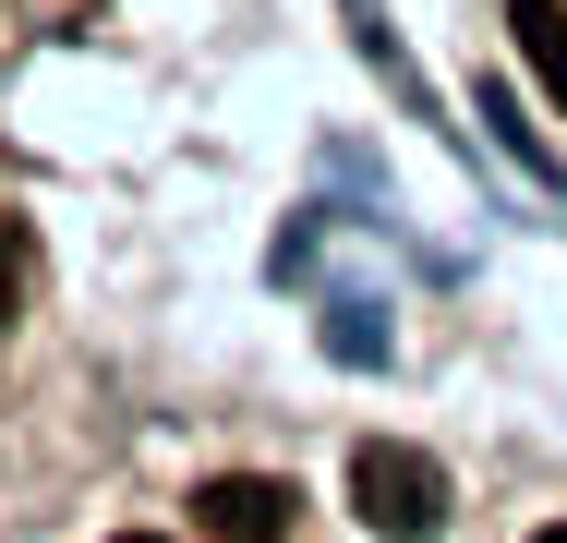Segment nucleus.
Segmentation results:
<instances>
[{
    "label": "nucleus",
    "mask_w": 567,
    "mask_h": 543,
    "mask_svg": "<svg viewBox=\"0 0 567 543\" xmlns=\"http://www.w3.org/2000/svg\"><path fill=\"white\" fill-rule=\"evenodd\" d=\"M350 508H362L374 543H435V532H447V471H435L423 447L374 434V447L350 459Z\"/></svg>",
    "instance_id": "obj_1"
},
{
    "label": "nucleus",
    "mask_w": 567,
    "mask_h": 543,
    "mask_svg": "<svg viewBox=\"0 0 567 543\" xmlns=\"http://www.w3.org/2000/svg\"><path fill=\"white\" fill-rule=\"evenodd\" d=\"M532 543H567V532H532Z\"/></svg>",
    "instance_id": "obj_6"
},
{
    "label": "nucleus",
    "mask_w": 567,
    "mask_h": 543,
    "mask_svg": "<svg viewBox=\"0 0 567 543\" xmlns=\"http://www.w3.org/2000/svg\"><path fill=\"white\" fill-rule=\"evenodd\" d=\"M507 24H519V61L544 73V98H567V0H507Z\"/></svg>",
    "instance_id": "obj_3"
},
{
    "label": "nucleus",
    "mask_w": 567,
    "mask_h": 543,
    "mask_svg": "<svg viewBox=\"0 0 567 543\" xmlns=\"http://www.w3.org/2000/svg\"><path fill=\"white\" fill-rule=\"evenodd\" d=\"M194 532H206V543H290V483H266V471H218V483L194 495Z\"/></svg>",
    "instance_id": "obj_2"
},
{
    "label": "nucleus",
    "mask_w": 567,
    "mask_h": 543,
    "mask_svg": "<svg viewBox=\"0 0 567 543\" xmlns=\"http://www.w3.org/2000/svg\"><path fill=\"white\" fill-rule=\"evenodd\" d=\"M24 278H37V242H24V217H0V326L24 315Z\"/></svg>",
    "instance_id": "obj_4"
},
{
    "label": "nucleus",
    "mask_w": 567,
    "mask_h": 543,
    "mask_svg": "<svg viewBox=\"0 0 567 543\" xmlns=\"http://www.w3.org/2000/svg\"><path fill=\"white\" fill-rule=\"evenodd\" d=\"M121 543H157V532H121Z\"/></svg>",
    "instance_id": "obj_5"
}]
</instances>
